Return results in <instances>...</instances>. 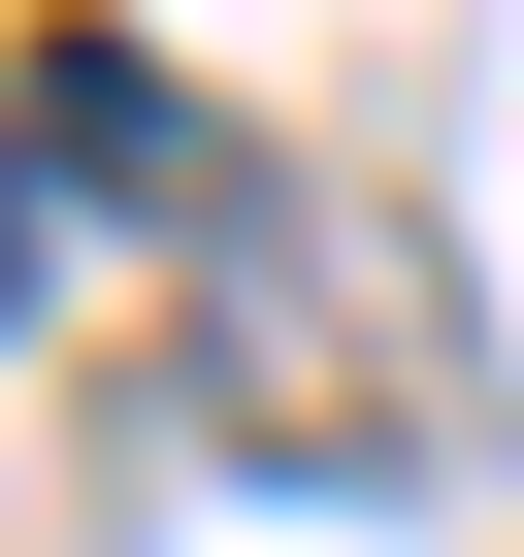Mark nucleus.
I'll return each mask as SVG.
<instances>
[{"label": "nucleus", "instance_id": "nucleus-1", "mask_svg": "<svg viewBox=\"0 0 524 557\" xmlns=\"http://www.w3.org/2000/svg\"><path fill=\"white\" fill-rule=\"evenodd\" d=\"M0 296H34V164H0Z\"/></svg>", "mask_w": 524, "mask_h": 557}]
</instances>
